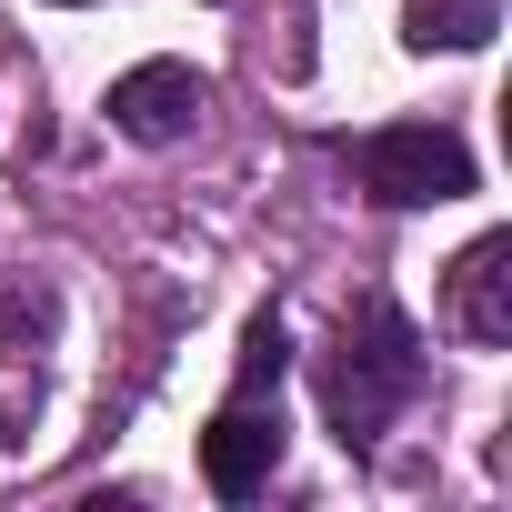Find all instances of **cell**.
I'll return each mask as SVG.
<instances>
[{"label":"cell","instance_id":"2","mask_svg":"<svg viewBox=\"0 0 512 512\" xmlns=\"http://www.w3.org/2000/svg\"><path fill=\"white\" fill-rule=\"evenodd\" d=\"M342 171L382 211H442V201H462L482 181V161H472V141L452 121H382V131L342 141Z\"/></svg>","mask_w":512,"mask_h":512},{"label":"cell","instance_id":"8","mask_svg":"<svg viewBox=\"0 0 512 512\" xmlns=\"http://www.w3.org/2000/svg\"><path fill=\"white\" fill-rule=\"evenodd\" d=\"M21 332H51V292H0V342Z\"/></svg>","mask_w":512,"mask_h":512},{"label":"cell","instance_id":"9","mask_svg":"<svg viewBox=\"0 0 512 512\" xmlns=\"http://www.w3.org/2000/svg\"><path fill=\"white\" fill-rule=\"evenodd\" d=\"M51 11H91V0H51Z\"/></svg>","mask_w":512,"mask_h":512},{"label":"cell","instance_id":"3","mask_svg":"<svg viewBox=\"0 0 512 512\" xmlns=\"http://www.w3.org/2000/svg\"><path fill=\"white\" fill-rule=\"evenodd\" d=\"M282 392H231L221 412H211V432H201V482L221 492V502H251L272 472H282Z\"/></svg>","mask_w":512,"mask_h":512},{"label":"cell","instance_id":"5","mask_svg":"<svg viewBox=\"0 0 512 512\" xmlns=\"http://www.w3.org/2000/svg\"><path fill=\"white\" fill-rule=\"evenodd\" d=\"M442 302H452V332L462 342H482V352L512 342V231H482L462 251V262L442 272Z\"/></svg>","mask_w":512,"mask_h":512},{"label":"cell","instance_id":"7","mask_svg":"<svg viewBox=\"0 0 512 512\" xmlns=\"http://www.w3.org/2000/svg\"><path fill=\"white\" fill-rule=\"evenodd\" d=\"M282 372H292V322H282V312H251V322H241L231 392H282Z\"/></svg>","mask_w":512,"mask_h":512},{"label":"cell","instance_id":"4","mask_svg":"<svg viewBox=\"0 0 512 512\" xmlns=\"http://www.w3.org/2000/svg\"><path fill=\"white\" fill-rule=\"evenodd\" d=\"M111 131L121 141H141V151H171V141H191V121L211 111V81L191 71V61H141V71H121L111 81Z\"/></svg>","mask_w":512,"mask_h":512},{"label":"cell","instance_id":"6","mask_svg":"<svg viewBox=\"0 0 512 512\" xmlns=\"http://www.w3.org/2000/svg\"><path fill=\"white\" fill-rule=\"evenodd\" d=\"M492 31H502V0H412L402 11L412 51H482Z\"/></svg>","mask_w":512,"mask_h":512},{"label":"cell","instance_id":"1","mask_svg":"<svg viewBox=\"0 0 512 512\" xmlns=\"http://www.w3.org/2000/svg\"><path fill=\"white\" fill-rule=\"evenodd\" d=\"M422 372H432V362H422L412 312H402L392 292H362V302L342 312L332 352H322V422H332V442H342V452H382V432L412 412Z\"/></svg>","mask_w":512,"mask_h":512}]
</instances>
